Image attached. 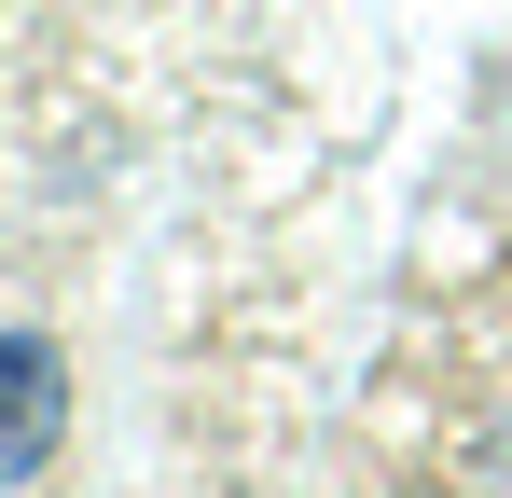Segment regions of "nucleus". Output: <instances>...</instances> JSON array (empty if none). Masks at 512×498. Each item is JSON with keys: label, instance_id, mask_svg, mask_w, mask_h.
Here are the masks:
<instances>
[{"label": "nucleus", "instance_id": "1", "mask_svg": "<svg viewBox=\"0 0 512 498\" xmlns=\"http://www.w3.org/2000/svg\"><path fill=\"white\" fill-rule=\"evenodd\" d=\"M56 429H70V360H56L42 332H0V498L42 485Z\"/></svg>", "mask_w": 512, "mask_h": 498}]
</instances>
